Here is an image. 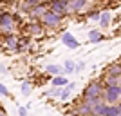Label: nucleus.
Masks as SVG:
<instances>
[{"instance_id": "1", "label": "nucleus", "mask_w": 121, "mask_h": 116, "mask_svg": "<svg viewBox=\"0 0 121 116\" xmlns=\"http://www.w3.org/2000/svg\"><path fill=\"white\" fill-rule=\"evenodd\" d=\"M103 91H105V87H103V84H99V82H92L91 85L85 87V91H83V98H85V102H89V103H94V102L101 100L103 98Z\"/></svg>"}, {"instance_id": "2", "label": "nucleus", "mask_w": 121, "mask_h": 116, "mask_svg": "<svg viewBox=\"0 0 121 116\" xmlns=\"http://www.w3.org/2000/svg\"><path fill=\"white\" fill-rule=\"evenodd\" d=\"M16 25H18V16L16 15H11V13H2L0 15V33H4V35L15 33Z\"/></svg>"}, {"instance_id": "3", "label": "nucleus", "mask_w": 121, "mask_h": 116, "mask_svg": "<svg viewBox=\"0 0 121 116\" xmlns=\"http://www.w3.org/2000/svg\"><path fill=\"white\" fill-rule=\"evenodd\" d=\"M61 20H63V16L58 15V13L52 11V9H47L45 15L40 18V22L43 24V27H49V29H58L61 25Z\"/></svg>"}, {"instance_id": "4", "label": "nucleus", "mask_w": 121, "mask_h": 116, "mask_svg": "<svg viewBox=\"0 0 121 116\" xmlns=\"http://www.w3.org/2000/svg\"><path fill=\"white\" fill-rule=\"evenodd\" d=\"M103 98H105L107 103H117V100L121 98V94H119V85H117V84H110V85H105V91H103Z\"/></svg>"}, {"instance_id": "5", "label": "nucleus", "mask_w": 121, "mask_h": 116, "mask_svg": "<svg viewBox=\"0 0 121 116\" xmlns=\"http://www.w3.org/2000/svg\"><path fill=\"white\" fill-rule=\"evenodd\" d=\"M47 9H49V2H40V4H36V5H33V7H31L29 15L33 16V18H36V20H40L42 16L45 15Z\"/></svg>"}, {"instance_id": "6", "label": "nucleus", "mask_w": 121, "mask_h": 116, "mask_svg": "<svg viewBox=\"0 0 121 116\" xmlns=\"http://www.w3.org/2000/svg\"><path fill=\"white\" fill-rule=\"evenodd\" d=\"M49 9L56 11L58 15L65 16L67 13H69V5L65 4V2H61V0H49Z\"/></svg>"}, {"instance_id": "7", "label": "nucleus", "mask_w": 121, "mask_h": 116, "mask_svg": "<svg viewBox=\"0 0 121 116\" xmlns=\"http://www.w3.org/2000/svg\"><path fill=\"white\" fill-rule=\"evenodd\" d=\"M4 44L7 49L11 51H18L20 49V38L16 35H13V33H9V35H4Z\"/></svg>"}, {"instance_id": "8", "label": "nucleus", "mask_w": 121, "mask_h": 116, "mask_svg": "<svg viewBox=\"0 0 121 116\" xmlns=\"http://www.w3.org/2000/svg\"><path fill=\"white\" fill-rule=\"evenodd\" d=\"M67 5H69V13H81L89 7V0H71Z\"/></svg>"}, {"instance_id": "9", "label": "nucleus", "mask_w": 121, "mask_h": 116, "mask_svg": "<svg viewBox=\"0 0 121 116\" xmlns=\"http://www.w3.org/2000/svg\"><path fill=\"white\" fill-rule=\"evenodd\" d=\"M61 42H63V46L69 47V49H78V47H80V42L76 40V36L71 35V33H63V35H61Z\"/></svg>"}, {"instance_id": "10", "label": "nucleus", "mask_w": 121, "mask_h": 116, "mask_svg": "<svg viewBox=\"0 0 121 116\" xmlns=\"http://www.w3.org/2000/svg\"><path fill=\"white\" fill-rule=\"evenodd\" d=\"M45 73L51 76H56V74H65V69H63V65H58V64H49L45 67Z\"/></svg>"}, {"instance_id": "11", "label": "nucleus", "mask_w": 121, "mask_h": 116, "mask_svg": "<svg viewBox=\"0 0 121 116\" xmlns=\"http://www.w3.org/2000/svg\"><path fill=\"white\" fill-rule=\"evenodd\" d=\"M101 40H103V35H101L99 29H91L89 31V42H91V44H99Z\"/></svg>"}, {"instance_id": "12", "label": "nucleus", "mask_w": 121, "mask_h": 116, "mask_svg": "<svg viewBox=\"0 0 121 116\" xmlns=\"http://www.w3.org/2000/svg\"><path fill=\"white\" fill-rule=\"evenodd\" d=\"M76 89V84L74 82H69L67 85H63V91H61V96H60V100H67L69 96H71V93Z\"/></svg>"}, {"instance_id": "13", "label": "nucleus", "mask_w": 121, "mask_h": 116, "mask_svg": "<svg viewBox=\"0 0 121 116\" xmlns=\"http://www.w3.org/2000/svg\"><path fill=\"white\" fill-rule=\"evenodd\" d=\"M74 114H92V105L89 102H83V103L74 111Z\"/></svg>"}, {"instance_id": "14", "label": "nucleus", "mask_w": 121, "mask_h": 116, "mask_svg": "<svg viewBox=\"0 0 121 116\" xmlns=\"http://www.w3.org/2000/svg\"><path fill=\"white\" fill-rule=\"evenodd\" d=\"M69 84V80H67L63 74H56V76H52V80H51V85H58V87H63V85H67Z\"/></svg>"}, {"instance_id": "15", "label": "nucleus", "mask_w": 121, "mask_h": 116, "mask_svg": "<svg viewBox=\"0 0 121 116\" xmlns=\"http://www.w3.org/2000/svg\"><path fill=\"white\" fill-rule=\"evenodd\" d=\"M42 25H43L42 22L40 24H36V22L35 24H29L27 25V31H29L31 35H43V27H42Z\"/></svg>"}, {"instance_id": "16", "label": "nucleus", "mask_w": 121, "mask_h": 116, "mask_svg": "<svg viewBox=\"0 0 121 116\" xmlns=\"http://www.w3.org/2000/svg\"><path fill=\"white\" fill-rule=\"evenodd\" d=\"M110 20H112V16H110V13L108 11H103L101 13V16H99V27H108V24H110Z\"/></svg>"}, {"instance_id": "17", "label": "nucleus", "mask_w": 121, "mask_h": 116, "mask_svg": "<svg viewBox=\"0 0 121 116\" xmlns=\"http://www.w3.org/2000/svg\"><path fill=\"white\" fill-rule=\"evenodd\" d=\"M107 76H112V78H119V76H121V65H119V64H116V65L108 67V71H107Z\"/></svg>"}, {"instance_id": "18", "label": "nucleus", "mask_w": 121, "mask_h": 116, "mask_svg": "<svg viewBox=\"0 0 121 116\" xmlns=\"http://www.w3.org/2000/svg\"><path fill=\"white\" fill-rule=\"evenodd\" d=\"M63 69H65V74H69V73H76V64L72 60H65V62H63Z\"/></svg>"}, {"instance_id": "19", "label": "nucleus", "mask_w": 121, "mask_h": 116, "mask_svg": "<svg viewBox=\"0 0 121 116\" xmlns=\"http://www.w3.org/2000/svg\"><path fill=\"white\" fill-rule=\"evenodd\" d=\"M31 89H33V87H31L29 82H24V84L20 85V91H22V94H24V96H29L31 94Z\"/></svg>"}, {"instance_id": "20", "label": "nucleus", "mask_w": 121, "mask_h": 116, "mask_svg": "<svg viewBox=\"0 0 121 116\" xmlns=\"http://www.w3.org/2000/svg\"><path fill=\"white\" fill-rule=\"evenodd\" d=\"M99 16H101L99 11H91V13H89V18H91V20H99Z\"/></svg>"}, {"instance_id": "21", "label": "nucleus", "mask_w": 121, "mask_h": 116, "mask_svg": "<svg viewBox=\"0 0 121 116\" xmlns=\"http://www.w3.org/2000/svg\"><path fill=\"white\" fill-rule=\"evenodd\" d=\"M0 96H9V91H7V87L0 82Z\"/></svg>"}, {"instance_id": "22", "label": "nucleus", "mask_w": 121, "mask_h": 116, "mask_svg": "<svg viewBox=\"0 0 121 116\" xmlns=\"http://www.w3.org/2000/svg\"><path fill=\"white\" fill-rule=\"evenodd\" d=\"M83 69H85V62H80V64H76V73H81Z\"/></svg>"}, {"instance_id": "23", "label": "nucleus", "mask_w": 121, "mask_h": 116, "mask_svg": "<svg viewBox=\"0 0 121 116\" xmlns=\"http://www.w3.org/2000/svg\"><path fill=\"white\" fill-rule=\"evenodd\" d=\"M27 109L29 107H18V114H27Z\"/></svg>"}, {"instance_id": "24", "label": "nucleus", "mask_w": 121, "mask_h": 116, "mask_svg": "<svg viewBox=\"0 0 121 116\" xmlns=\"http://www.w3.org/2000/svg\"><path fill=\"white\" fill-rule=\"evenodd\" d=\"M27 4H31V5H36V4H40V2H43V0H25Z\"/></svg>"}, {"instance_id": "25", "label": "nucleus", "mask_w": 121, "mask_h": 116, "mask_svg": "<svg viewBox=\"0 0 121 116\" xmlns=\"http://www.w3.org/2000/svg\"><path fill=\"white\" fill-rule=\"evenodd\" d=\"M61 2H65V4H69V2H71V0H61Z\"/></svg>"}, {"instance_id": "26", "label": "nucleus", "mask_w": 121, "mask_h": 116, "mask_svg": "<svg viewBox=\"0 0 121 116\" xmlns=\"http://www.w3.org/2000/svg\"><path fill=\"white\" fill-rule=\"evenodd\" d=\"M119 94H121V85H119Z\"/></svg>"}, {"instance_id": "27", "label": "nucleus", "mask_w": 121, "mask_h": 116, "mask_svg": "<svg viewBox=\"0 0 121 116\" xmlns=\"http://www.w3.org/2000/svg\"><path fill=\"white\" fill-rule=\"evenodd\" d=\"M43 2H49V0H43Z\"/></svg>"}]
</instances>
